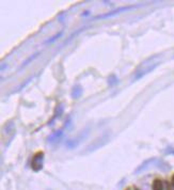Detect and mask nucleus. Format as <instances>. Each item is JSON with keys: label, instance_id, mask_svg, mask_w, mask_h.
<instances>
[{"label": "nucleus", "instance_id": "nucleus-1", "mask_svg": "<svg viewBox=\"0 0 174 190\" xmlns=\"http://www.w3.org/2000/svg\"><path fill=\"white\" fill-rule=\"evenodd\" d=\"M43 160H44V153L39 151L36 152L32 157V161H31V168H32L34 171H39V170L42 169V164Z\"/></svg>", "mask_w": 174, "mask_h": 190}, {"label": "nucleus", "instance_id": "nucleus-2", "mask_svg": "<svg viewBox=\"0 0 174 190\" xmlns=\"http://www.w3.org/2000/svg\"><path fill=\"white\" fill-rule=\"evenodd\" d=\"M152 187H153V190H163V183H162L161 179H154Z\"/></svg>", "mask_w": 174, "mask_h": 190}, {"label": "nucleus", "instance_id": "nucleus-3", "mask_svg": "<svg viewBox=\"0 0 174 190\" xmlns=\"http://www.w3.org/2000/svg\"><path fill=\"white\" fill-rule=\"evenodd\" d=\"M171 183H172V185L174 186V174L172 175V179H171Z\"/></svg>", "mask_w": 174, "mask_h": 190}, {"label": "nucleus", "instance_id": "nucleus-4", "mask_svg": "<svg viewBox=\"0 0 174 190\" xmlns=\"http://www.w3.org/2000/svg\"><path fill=\"white\" fill-rule=\"evenodd\" d=\"M125 190H130V188L128 187V188H126V189H125Z\"/></svg>", "mask_w": 174, "mask_h": 190}, {"label": "nucleus", "instance_id": "nucleus-5", "mask_svg": "<svg viewBox=\"0 0 174 190\" xmlns=\"http://www.w3.org/2000/svg\"><path fill=\"white\" fill-rule=\"evenodd\" d=\"M135 190H140V189H138L137 187H135Z\"/></svg>", "mask_w": 174, "mask_h": 190}]
</instances>
